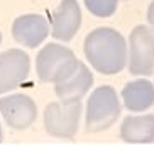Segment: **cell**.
Masks as SVG:
<instances>
[{"label": "cell", "mask_w": 154, "mask_h": 151, "mask_svg": "<svg viewBox=\"0 0 154 151\" xmlns=\"http://www.w3.org/2000/svg\"><path fill=\"white\" fill-rule=\"evenodd\" d=\"M83 53L102 75H117L127 64L125 37L112 27H97L85 37Z\"/></svg>", "instance_id": "1"}, {"label": "cell", "mask_w": 154, "mask_h": 151, "mask_svg": "<svg viewBox=\"0 0 154 151\" xmlns=\"http://www.w3.org/2000/svg\"><path fill=\"white\" fill-rule=\"evenodd\" d=\"M78 58L69 48L49 42L36 56V73L42 83H59L76 71Z\"/></svg>", "instance_id": "2"}, {"label": "cell", "mask_w": 154, "mask_h": 151, "mask_svg": "<svg viewBox=\"0 0 154 151\" xmlns=\"http://www.w3.org/2000/svg\"><path fill=\"white\" fill-rule=\"evenodd\" d=\"M122 112L115 88L110 85H102L95 88L86 102V131L102 133L115 124Z\"/></svg>", "instance_id": "3"}, {"label": "cell", "mask_w": 154, "mask_h": 151, "mask_svg": "<svg viewBox=\"0 0 154 151\" xmlns=\"http://www.w3.org/2000/svg\"><path fill=\"white\" fill-rule=\"evenodd\" d=\"M127 64L132 75L149 77L154 73V31L147 26H136L129 36Z\"/></svg>", "instance_id": "4"}, {"label": "cell", "mask_w": 154, "mask_h": 151, "mask_svg": "<svg viewBox=\"0 0 154 151\" xmlns=\"http://www.w3.org/2000/svg\"><path fill=\"white\" fill-rule=\"evenodd\" d=\"M82 117V100L53 102L44 109V127L54 137L71 139L78 133Z\"/></svg>", "instance_id": "5"}, {"label": "cell", "mask_w": 154, "mask_h": 151, "mask_svg": "<svg viewBox=\"0 0 154 151\" xmlns=\"http://www.w3.org/2000/svg\"><path fill=\"white\" fill-rule=\"evenodd\" d=\"M31 71V58L22 49L0 53V93L15 90L26 82Z\"/></svg>", "instance_id": "6"}, {"label": "cell", "mask_w": 154, "mask_h": 151, "mask_svg": "<svg viewBox=\"0 0 154 151\" xmlns=\"http://www.w3.org/2000/svg\"><path fill=\"white\" fill-rule=\"evenodd\" d=\"M0 114L4 115L9 127L24 131L31 127L37 119V105L29 95L14 93L0 99Z\"/></svg>", "instance_id": "7"}, {"label": "cell", "mask_w": 154, "mask_h": 151, "mask_svg": "<svg viewBox=\"0 0 154 151\" xmlns=\"http://www.w3.org/2000/svg\"><path fill=\"white\" fill-rule=\"evenodd\" d=\"M82 26V10L76 0H63L51 15L49 34L61 42L71 41Z\"/></svg>", "instance_id": "8"}, {"label": "cell", "mask_w": 154, "mask_h": 151, "mask_svg": "<svg viewBox=\"0 0 154 151\" xmlns=\"http://www.w3.org/2000/svg\"><path fill=\"white\" fill-rule=\"evenodd\" d=\"M49 36V22L39 14H24L12 24V37L26 48H37Z\"/></svg>", "instance_id": "9"}, {"label": "cell", "mask_w": 154, "mask_h": 151, "mask_svg": "<svg viewBox=\"0 0 154 151\" xmlns=\"http://www.w3.org/2000/svg\"><path fill=\"white\" fill-rule=\"evenodd\" d=\"M91 85H93V75L86 64L80 63L76 71L69 78H66L64 82L54 83V93L63 102H76L88 93Z\"/></svg>", "instance_id": "10"}, {"label": "cell", "mask_w": 154, "mask_h": 151, "mask_svg": "<svg viewBox=\"0 0 154 151\" xmlns=\"http://www.w3.org/2000/svg\"><path fill=\"white\" fill-rule=\"evenodd\" d=\"M120 95L125 109L131 112H142L154 105V85L146 78L125 83Z\"/></svg>", "instance_id": "11"}, {"label": "cell", "mask_w": 154, "mask_h": 151, "mask_svg": "<svg viewBox=\"0 0 154 151\" xmlns=\"http://www.w3.org/2000/svg\"><path fill=\"white\" fill-rule=\"evenodd\" d=\"M122 141L131 144H149L154 141V114L129 115L120 126Z\"/></svg>", "instance_id": "12"}, {"label": "cell", "mask_w": 154, "mask_h": 151, "mask_svg": "<svg viewBox=\"0 0 154 151\" xmlns=\"http://www.w3.org/2000/svg\"><path fill=\"white\" fill-rule=\"evenodd\" d=\"M88 12L97 17H110L115 14L119 0H83Z\"/></svg>", "instance_id": "13"}, {"label": "cell", "mask_w": 154, "mask_h": 151, "mask_svg": "<svg viewBox=\"0 0 154 151\" xmlns=\"http://www.w3.org/2000/svg\"><path fill=\"white\" fill-rule=\"evenodd\" d=\"M147 22H149L151 29L154 31V0L151 2L149 9H147Z\"/></svg>", "instance_id": "14"}, {"label": "cell", "mask_w": 154, "mask_h": 151, "mask_svg": "<svg viewBox=\"0 0 154 151\" xmlns=\"http://www.w3.org/2000/svg\"><path fill=\"white\" fill-rule=\"evenodd\" d=\"M4 141V131H2V124H0V143Z\"/></svg>", "instance_id": "15"}, {"label": "cell", "mask_w": 154, "mask_h": 151, "mask_svg": "<svg viewBox=\"0 0 154 151\" xmlns=\"http://www.w3.org/2000/svg\"><path fill=\"white\" fill-rule=\"evenodd\" d=\"M0 42H2V32H0Z\"/></svg>", "instance_id": "16"}]
</instances>
